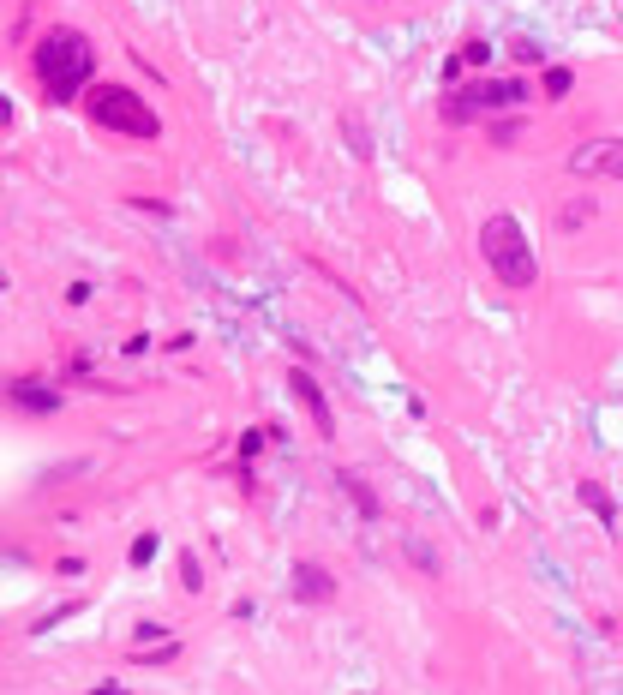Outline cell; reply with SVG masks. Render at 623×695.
<instances>
[{
    "label": "cell",
    "mask_w": 623,
    "mask_h": 695,
    "mask_svg": "<svg viewBox=\"0 0 623 695\" xmlns=\"http://www.w3.org/2000/svg\"><path fill=\"white\" fill-rule=\"evenodd\" d=\"M30 66H36V78H42L48 102H72V96L90 84V72H96V48H90V36H78V30L54 24V30H42V42H36Z\"/></svg>",
    "instance_id": "cell-1"
},
{
    "label": "cell",
    "mask_w": 623,
    "mask_h": 695,
    "mask_svg": "<svg viewBox=\"0 0 623 695\" xmlns=\"http://www.w3.org/2000/svg\"><path fill=\"white\" fill-rule=\"evenodd\" d=\"M480 252H486V264H492V276L504 288H534L540 282L534 246H528V234H522L516 216H486L480 222Z\"/></svg>",
    "instance_id": "cell-2"
},
{
    "label": "cell",
    "mask_w": 623,
    "mask_h": 695,
    "mask_svg": "<svg viewBox=\"0 0 623 695\" xmlns=\"http://www.w3.org/2000/svg\"><path fill=\"white\" fill-rule=\"evenodd\" d=\"M90 120L108 126V132H126V138H156L162 132V120L150 114V102L132 96L126 84H96L90 90Z\"/></svg>",
    "instance_id": "cell-3"
},
{
    "label": "cell",
    "mask_w": 623,
    "mask_h": 695,
    "mask_svg": "<svg viewBox=\"0 0 623 695\" xmlns=\"http://www.w3.org/2000/svg\"><path fill=\"white\" fill-rule=\"evenodd\" d=\"M462 96H468L474 108H516V102L534 96V90H528V78H474Z\"/></svg>",
    "instance_id": "cell-4"
},
{
    "label": "cell",
    "mask_w": 623,
    "mask_h": 695,
    "mask_svg": "<svg viewBox=\"0 0 623 695\" xmlns=\"http://www.w3.org/2000/svg\"><path fill=\"white\" fill-rule=\"evenodd\" d=\"M570 168L576 174H612V180H623V138H594L588 150L570 156Z\"/></svg>",
    "instance_id": "cell-5"
},
{
    "label": "cell",
    "mask_w": 623,
    "mask_h": 695,
    "mask_svg": "<svg viewBox=\"0 0 623 695\" xmlns=\"http://www.w3.org/2000/svg\"><path fill=\"white\" fill-rule=\"evenodd\" d=\"M288 390L300 396V408L312 414V426H318V432L330 438V426H336V420H330V402H324V390H318V378H312V372H288Z\"/></svg>",
    "instance_id": "cell-6"
},
{
    "label": "cell",
    "mask_w": 623,
    "mask_h": 695,
    "mask_svg": "<svg viewBox=\"0 0 623 695\" xmlns=\"http://www.w3.org/2000/svg\"><path fill=\"white\" fill-rule=\"evenodd\" d=\"M336 594V582L318 570V564H294V600H306V606H324Z\"/></svg>",
    "instance_id": "cell-7"
},
{
    "label": "cell",
    "mask_w": 623,
    "mask_h": 695,
    "mask_svg": "<svg viewBox=\"0 0 623 695\" xmlns=\"http://www.w3.org/2000/svg\"><path fill=\"white\" fill-rule=\"evenodd\" d=\"M12 402L30 408V414H54V408H60V390H42L36 378H18V384H12Z\"/></svg>",
    "instance_id": "cell-8"
},
{
    "label": "cell",
    "mask_w": 623,
    "mask_h": 695,
    "mask_svg": "<svg viewBox=\"0 0 623 695\" xmlns=\"http://www.w3.org/2000/svg\"><path fill=\"white\" fill-rule=\"evenodd\" d=\"M576 498H582V504H588V510L612 528V534H618V504H612V492H606L600 480H582V492H576Z\"/></svg>",
    "instance_id": "cell-9"
},
{
    "label": "cell",
    "mask_w": 623,
    "mask_h": 695,
    "mask_svg": "<svg viewBox=\"0 0 623 695\" xmlns=\"http://www.w3.org/2000/svg\"><path fill=\"white\" fill-rule=\"evenodd\" d=\"M486 60H492L486 42H462V66H486Z\"/></svg>",
    "instance_id": "cell-10"
},
{
    "label": "cell",
    "mask_w": 623,
    "mask_h": 695,
    "mask_svg": "<svg viewBox=\"0 0 623 695\" xmlns=\"http://www.w3.org/2000/svg\"><path fill=\"white\" fill-rule=\"evenodd\" d=\"M546 90L564 96V90H570V66H546Z\"/></svg>",
    "instance_id": "cell-11"
},
{
    "label": "cell",
    "mask_w": 623,
    "mask_h": 695,
    "mask_svg": "<svg viewBox=\"0 0 623 695\" xmlns=\"http://www.w3.org/2000/svg\"><path fill=\"white\" fill-rule=\"evenodd\" d=\"M516 132H522L516 120H498V126H492V144H516Z\"/></svg>",
    "instance_id": "cell-12"
},
{
    "label": "cell",
    "mask_w": 623,
    "mask_h": 695,
    "mask_svg": "<svg viewBox=\"0 0 623 695\" xmlns=\"http://www.w3.org/2000/svg\"><path fill=\"white\" fill-rule=\"evenodd\" d=\"M150 558H156V540H150V534H144V540H132V564H150Z\"/></svg>",
    "instance_id": "cell-13"
},
{
    "label": "cell",
    "mask_w": 623,
    "mask_h": 695,
    "mask_svg": "<svg viewBox=\"0 0 623 695\" xmlns=\"http://www.w3.org/2000/svg\"><path fill=\"white\" fill-rule=\"evenodd\" d=\"M144 666H162V660H174V642H162V648H150V654H138Z\"/></svg>",
    "instance_id": "cell-14"
}]
</instances>
